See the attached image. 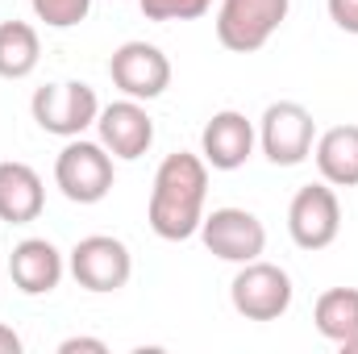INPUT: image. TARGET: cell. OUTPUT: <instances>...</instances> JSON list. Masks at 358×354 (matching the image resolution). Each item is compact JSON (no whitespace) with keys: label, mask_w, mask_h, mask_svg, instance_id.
<instances>
[{"label":"cell","mask_w":358,"mask_h":354,"mask_svg":"<svg viewBox=\"0 0 358 354\" xmlns=\"http://www.w3.org/2000/svg\"><path fill=\"white\" fill-rule=\"evenodd\" d=\"M204 196H208V163L187 150L167 155L155 171L150 204H146L150 229L163 242H187L192 234H200Z\"/></svg>","instance_id":"cell-1"},{"label":"cell","mask_w":358,"mask_h":354,"mask_svg":"<svg viewBox=\"0 0 358 354\" xmlns=\"http://www.w3.org/2000/svg\"><path fill=\"white\" fill-rule=\"evenodd\" d=\"M29 8L50 29H71V25H80L92 13V0H29Z\"/></svg>","instance_id":"cell-18"},{"label":"cell","mask_w":358,"mask_h":354,"mask_svg":"<svg viewBox=\"0 0 358 354\" xmlns=\"http://www.w3.org/2000/svg\"><path fill=\"white\" fill-rule=\"evenodd\" d=\"M29 113L55 138H84V129L96 125V117H100V100H96L92 84L63 80V84H46V88L34 92Z\"/></svg>","instance_id":"cell-4"},{"label":"cell","mask_w":358,"mask_h":354,"mask_svg":"<svg viewBox=\"0 0 358 354\" xmlns=\"http://www.w3.org/2000/svg\"><path fill=\"white\" fill-rule=\"evenodd\" d=\"M146 21H196L213 8V0H138Z\"/></svg>","instance_id":"cell-19"},{"label":"cell","mask_w":358,"mask_h":354,"mask_svg":"<svg viewBox=\"0 0 358 354\" xmlns=\"http://www.w3.org/2000/svg\"><path fill=\"white\" fill-rule=\"evenodd\" d=\"M59 354H108V346L100 338H67L59 342Z\"/></svg>","instance_id":"cell-21"},{"label":"cell","mask_w":358,"mask_h":354,"mask_svg":"<svg viewBox=\"0 0 358 354\" xmlns=\"http://www.w3.org/2000/svg\"><path fill=\"white\" fill-rule=\"evenodd\" d=\"M200 238L208 246V255H217L221 263H255L267 250V225L250 213V208H213L200 221Z\"/></svg>","instance_id":"cell-7"},{"label":"cell","mask_w":358,"mask_h":354,"mask_svg":"<svg viewBox=\"0 0 358 354\" xmlns=\"http://www.w3.org/2000/svg\"><path fill=\"white\" fill-rule=\"evenodd\" d=\"M63 271H67V259L46 238H25L8 255V275H13V288L21 296H46V292H55L59 279H63Z\"/></svg>","instance_id":"cell-13"},{"label":"cell","mask_w":358,"mask_h":354,"mask_svg":"<svg viewBox=\"0 0 358 354\" xmlns=\"http://www.w3.org/2000/svg\"><path fill=\"white\" fill-rule=\"evenodd\" d=\"M342 351H346V354H358V334L350 338V342H342Z\"/></svg>","instance_id":"cell-23"},{"label":"cell","mask_w":358,"mask_h":354,"mask_svg":"<svg viewBox=\"0 0 358 354\" xmlns=\"http://www.w3.org/2000/svg\"><path fill=\"white\" fill-rule=\"evenodd\" d=\"M96 134H100V146L113 155V159H142L150 146H155V117L146 113L142 100H113L100 108L96 117Z\"/></svg>","instance_id":"cell-11"},{"label":"cell","mask_w":358,"mask_h":354,"mask_svg":"<svg viewBox=\"0 0 358 354\" xmlns=\"http://www.w3.org/2000/svg\"><path fill=\"white\" fill-rule=\"evenodd\" d=\"M67 271L76 275V283L84 292H121L134 275V255L121 238L92 234V238H80L71 246Z\"/></svg>","instance_id":"cell-8"},{"label":"cell","mask_w":358,"mask_h":354,"mask_svg":"<svg viewBox=\"0 0 358 354\" xmlns=\"http://www.w3.org/2000/svg\"><path fill=\"white\" fill-rule=\"evenodd\" d=\"M259 146L275 167H296L313 155L317 146V121L304 104L296 100H275L267 104L263 121H259Z\"/></svg>","instance_id":"cell-6"},{"label":"cell","mask_w":358,"mask_h":354,"mask_svg":"<svg viewBox=\"0 0 358 354\" xmlns=\"http://www.w3.org/2000/svg\"><path fill=\"white\" fill-rule=\"evenodd\" d=\"M46 208V187H42V176L29 167V163H0V221L8 225H29L38 221Z\"/></svg>","instance_id":"cell-14"},{"label":"cell","mask_w":358,"mask_h":354,"mask_svg":"<svg viewBox=\"0 0 358 354\" xmlns=\"http://www.w3.org/2000/svg\"><path fill=\"white\" fill-rule=\"evenodd\" d=\"M342 229V204H338V192L334 183H304L292 204H287V234L300 250H325L334 246Z\"/></svg>","instance_id":"cell-9"},{"label":"cell","mask_w":358,"mask_h":354,"mask_svg":"<svg viewBox=\"0 0 358 354\" xmlns=\"http://www.w3.org/2000/svg\"><path fill=\"white\" fill-rule=\"evenodd\" d=\"M287 8H292V0H221L217 42L234 55H255L287 21Z\"/></svg>","instance_id":"cell-3"},{"label":"cell","mask_w":358,"mask_h":354,"mask_svg":"<svg viewBox=\"0 0 358 354\" xmlns=\"http://www.w3.org/2000/svg\"><path fill=\"white\" fill-rule=\"evenodd\" d=\"M0 354H21V338L13 325H0Z\"/></svg>","instance_id":"cell-22"},{"label":"cell","mask_w":358,"mask_h":354,"mask_svg":"<svg viewBox=\"0 0 358 354\" xmlns=\"http://www.w3.org/2000/svg\"><path fill=\"white\" fill-rule=\"evenodd\" d=\"M292 296H296L292 275L263 259L242 263V271L229 283V300H234L238 317H246V321H279L292 309Z\"/></svg>","instance_id":"cell-5"},{"label":"cell","mask_w":358,"mask_h":354,"mask_svg":"<svg viewBox=\"0 0 358 354\" xmlns=\"http://www.w3.org/2000/svg\"><path fill=\"white\" fill-rule=\"evenodd\" d=\"M313 321H317V334L329 338V342H350L358 334V288H329L317 296V309H313Z\"/></svg>","instance_id":"cell-17"},{"label":"cell","mask_w":358,"mask_h":354,"mask_svg":"<svg viewBox=\"0 0 358 354\" xmlns=\"http://www.w3.org/2000/svg\"><path fill=\"white\" fill-rule=\"evenodd\" d=\"M108 80L129 100H155L171 88V59L155 42H121L108 59Z\"/></svg>","instance_id":"cell-10"},{"label":"cell","mask_w":358,"mask_h":354,"mask_svg":"<svg viewBox=\"0 0 358 354\" xmlns=\"http://www.w3.org/2000/svg\"><path fill=\"white\" fill-rule=\"evenodd\" d=\"M255 125L246 121V113L238 108H221L208 117V125L200 129V159L213 167V171H238L246 167V159L255 155Z\"/></svg>","instance_id":"cell-12"},{"label":"cell","mask_w":358,"mask_h":354,"mask_svg":"<svg viewBox=\"0 0 358 354\" xmlns=\"http://www.w3.org/2000/svg\"><path fill=\"white\" fill-rule=\"evenodd\" d=\"M55 183L71 204H100L113 192V155L100 142L67 138L55 159Z\"/></svg>","instance_id":"cell-2"},{"label":"cell","mask_w":358,"mask_h":354,"mask_svg":"<svg viewBox=\"0 0 358 354\" xmlns=\"http://www.w3.org/2000/svg\"><path fill=\"white\" fill-rule=\"evenodd\" d=\"M325 8H329L338 29H346V34L358 38V0H325Z\"/></svg>","instance_id":"cell-20"},{"label":"cell","mask_w":358,"mask_h":354,"mask_svg":"<svg viewBox=\"0 0 358 354\" xmlns=\"http://www.w3.org/2000/svg\"><path fill=\"white\" fill-rule=\"evenodd\" d=\"M38 59H42L38 29L29 21H0V80L34 76Z\"/></svg>","instance_id":"cell-16"},{"label":"cell","mask_w":358,"mask_h":354,"mask_svg":"<svg viewBox=\"0 0 358 354\" xmlns=\"http://www.w3.org/2000/svg\"><path fill=\"white\" fill-rule=\"evenodd\" d=\"M317 171L334 187H358V125H334L313 146Z\"/></svg>","instance_id":"cell-15"}]
</instances>
